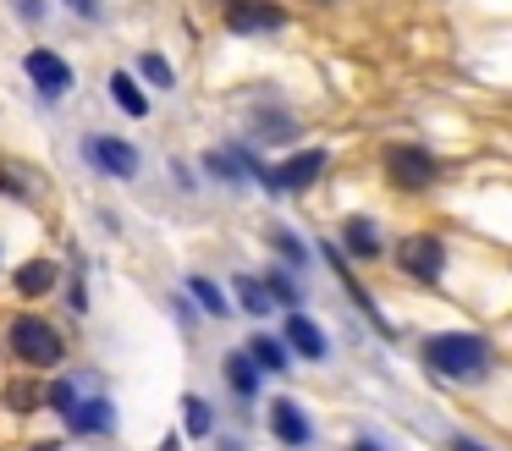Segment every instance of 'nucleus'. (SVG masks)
Segmentation results:
<instances>
[{
	"mask_svg": "<svg viewBox=\"0 0 512 451\" xmlns=\"http://www.w3.org/2000/svg\"><path fill=\"white\" fill-rule=\"evenodd\" d=\"M0 193H6V198H17V204H28V198H34V193H28V182H23V176H17V171H6V165H0Z\"/></svg>",
	"mask_w": 512,
	"mask_h": 451,
	"instance_id": "obj_26",
	"label": "nucleus"
},
{
	"mask_svg": "<svg viewBox=\"0 0 512 451\" xmlns=\"http://www.w3.org/2000/svg\"><path fill=\"white\" fill-rule=\"evenodd\" d=\"M83 160H89V171L111 176V182H138L144 176V149L133 138H116V132H89Z\"/></svg>",
	"mask_w": 512,
	"mask_h": 451,
	"instance_id": "obj_5",
	"label": "nucleus"
},
{
	"mask_svg": "<svg viewBox=\"0 0 512 451\" xmlns=\"http://www.w3.org/2000/svg\"><path fill=\"white\" fill-rule=\"evenodd\" d=\"M67 11H78L83 22H100V17H105V6H100V0H67Z\"/></svg>",
	"mask_w": 512,
	"mask_h": 451,
	"instance_id": "obj_27",
	"label": "nucleus"
},
{
	"mask_svg": "<svg viewBox=\"0 0 512 451\" xmlns=\"http://www.w3.org/2000/svg\"><path fill=\"white\" fill-rule=\"evenodd\" d=\"M380 171H386V182L397 187V193H430V187L441 182V160H435V149H424V143H391Z\"/></svg>",
	"mask_w": 512,
	"mask_h": 451,
	"instance_id": "obj_4",
	"label": "nucleus"
},
{
	"mask_svg": "<svg viewBox=\"0 0 512 451\" xmlns=\"http://www.w3.org/2000/svg\"><path fill=\"white\" fill-rule=\"evenodd\" d=\"M232 292H237V303L248 308V314H270V297H265V286H259V275H232Z\"/></svg>",
	"mask_w": 512,
	"mask_h": 451,
	"instance_id": "obj_23",
	"label": "nucleus"
},
{
	"mask_svg": "<svg viewBox=\"0 0 512 451\" xmlns=\"http://www.w3.org/2000/svg\"><path fill=\"white\" fill-rule=\"evenodd\" d=\"M287 6L281 0H226V11H221V28L226 33H281L287 28Z\"/></svg>",
	"mask_w": 512,
	"mask_h": 451,
	"instance_id": "obj_9",
	"label": "nucleus"
},
{
	"mask_svg": "<svg viewBox=\"0 0 512 451\" xmlns=\"http://www.w3.org/2000/svg\"><path fill=\"white\" fill-rule=\"evenodd\" d=\"M391 259H397V270L408 275V281L435 286L446 275V242L435 237V231H408V237H397Z\"/></svg>",
	"mask_w": 512,
	"mask_h": 451,
	"instance_id": "obj_6",
	"label": "nucleus"
},
{
	"mask_svg": "<svg viewBox=\"0 0 512 451\" xmlns=\"http://www.w3.org/2000/svg\"><path fill=\"white\" fill-rule=\"evenodd\" d=\"M138 83H144V94H149V88L171 94V88H177V66H171L160 50H144V55H138Z\"/></svg>",
	"mask_w": 512,
	"mask_h": 451,
	"instance_id": "obj_20",
	"label": "nucleus"
},
{
	"mask_svg": "<svg viewBox=\"0 0 512 451\" xmlns=\"http://www.w3.org/2000/svg\"><path fill=\"white\" fill-rule=\"evenodd\" d=\"M6 347H12V358L23 363V369H61V358H67V336H61L45 314H28V308L12 314Z\"/></svg>",
	"mask_w": 512,
	"mask_h": 451,
	"instance_id": "obj_2",
	"label": "nucleus"
},
{
	"mask_svg": "<svg viewBox=\"0 0 512 451\" xmlns=\"http://www.w3.org/2000/svg\"><path fill=\"white\" fill-rule=\"evenodd\" d=\"M39 451H50V446H39Z\"/></svg>",
	"mask_w": 512,
	"mask_h": 451,
	"instance_id": "obj_32",
	"label": "nucleus"
},
{
	"mask_svg": "<svg viewBox=\"0 0 512 451\" xmlns=\"http://www.w3.org/2000/svg\"><path fill=\"white\" fill-rule=\"evenodd\" d=\"M188 292H193V303H199L210 319H226V314H232V297H226L221 286L210 281V275H188Z\"/></svg>",
	"mask_w": 512,
	"mask_h": 451,
	"instance_id": "obj_21",
	"label": "nucleus"
},
{
	"mask_svg": "<svg viewBox=\"0 0 512 451\" xmlns=\"http://www.w3.org/2000/svg\"><path fill=\"white\" fill-rule=\"evenodd\" d=\"M270 435H276L287 451H309L314 446V424H309V413H303V402L276 396V402H270Z\"/></svg>",
	"mask_w": 512,
	"mask_h": 451,
	"instance_id": "obj_12",
	"label": "nucleus"
},
{
	"mask_svg": "<svg viewBox=\"0 0 512 451\" xmlns=\"http://www.w3.org/2000/svg\"><path fill=\"white\" fill-rule=\"evenodd\" d=\"M281 347H287L292 358H309V363L331 358V336H325L320 319H309L303 308H292V314L281 319Z\"/></svg>",
	"mask_w": 512,
	"mask_h": 451,
	"instance_id": "obj_11",
	"label": "nucleus"
},
{
	"mask_svg": "<svg viewBox=\"0 0 512 451\" xmlns=\"http://www.w3.org/2000/svg\"><path fill=\"white\" fill-rule=\"evenodd\" d=\"M23 72H28V83L39 88V99H45V105H56V99L72 94V83H78L72 61H67L61 50H50V44H34V50H23Z\"/></svg>",
	"mask_w": 512,
	"mask_h": 451,
	"instance_id": "obj_7",
	"label": "nucleus"
},
{
	"mask_svg": "<svg viewBox=\"0 0 512 451\" xmlns=\"http://www.w3.org/2000/svg\"><path fill=\"white\" fill-rule=\"evenodd\" d=\"M347 451H391V446H386V440H353Z\"/></svg>",
	"mask_w": 512,
	"mask_h": 451,
	"instance_id": "obj_29",
	"label": "nucleus"
},
{
	"mask_svg": "<svg viewBox=\"0 0 512 451\" xmlns=\"http://www.w3.org/2000/svg\"><path fill=\"white\" fill-rule=\"evenodd\" d=\"M243 352H248V363H254L259 374H292V352L281 347L276 336H265V330H254Z\"/></svg>",
	"mask_w": 512,
	"mask_h": 451,
	"instance_id": "obj_17",
	"label": "nucleus"
},
{
	"mask_svg": "<svg viewBox=\"0 0 512 451\" xmlns=\"http://www.w3.org/2000/svg\"><path fill=\"white\" fill-rule=\"evenodd\" d=\"M182 435H188V440H210L215 435V407L204 402L199 391L182 396Z\"/></svg>",
	"mask_w": 512,
	"mask_h": 451,
	"instance_id": "obj_18",
	"label": "nucleus"
},
{
	"mask_svg": "<svg viewBox=\"0 0 512 451\" xmlns=\"http://www.w3.org/2000/svg\"><path fill=\"white\" fill-rule=\"evenodd\" d=\"M155 451H182V440H177V435H171V440H160V446H155Z\"/></svg>",
	"mask_w": 512,
	"mask_h": 451,
	"instance_id": "obj_30",
	"label": "nucleus"
},
{
	"mask_svg": "<svg viewBox=\"0 0 512 451\" xmlns=\"http://www.w3.org/2000/svg\"><path fill=\"white\" fill-rule=\"evenodd\" d=\"M39 402H45V391H39V385H28V380H17L12 391H6V407H17V413H34Z\"/></svg>",
	"mask_w": 512,
	"mask_h": 451,
	"instance_id": "obj_24",
	"label": "nucleus"
},
{
	"mask_svg": "<svg viewBox=\"0 0 512 451\" xmlns=\"http://www.w3.org/2000/svg\"><path fill=\"white\" fill-rule=\"evenodd\" d=\"M386 226H380L375 215H347L342 226H336V253H347V259L358 264H380L386 259Z\"/></svg>",
	"mask_w": 512,
	"mask_h": 451,
	"instance_id": "obj_10",
	"label": "nucleus"
},
{
	"mask_svg": "<svg viewBox=\"0 0 512 451\" xmlns=\"http://www.w3.org/2000/svg\"><path fill=\"white\" fill-rule=\"evenodd\" d=\"M105 94L116 99V110H122V116H133V121L149 116V94H144V83H138L133 72H111V77H105Z\"/></svg>",
	"mask_w": 512,
	"mask_h": 451,
	"instance_id": "obj_16",
	"label": "nucleus"
},
{
	"mask_svg": "<svg viewBox=\"0 0 512 451\" xmlns=\"http://www.w3.org/2000/svg\"><path fill=\"white\" fill-rule=\"evenodd\" d=\"M265 242H270V248H276L287 264H292V270H303V264H309V242H303L292 226H270V237H265Z\"/></svg>",
	"mask_w": 512,
	"mask_h": 451,
	"instance_id": "obj_22",
	"label": "nucleus"
},
{
	"mask_svg": "<svg viewBox=\"0 0 512 451\" xmlns=\"http://www.w3.org/2000/svg\"><path fill=\"white\" fill-rule=\"evenodd\" d=\"M452 451H496V446H485V440H474V435H452Z\"/></svg>",
	"mask_w": 512,
	"mask_h": 451,
	"instance_id": "obj_28",
	"label": "nucleus"
},
{
	"mask_svg": "<svg viewBox=\"0 0 512 451\" xmlns=\"http://www.w3.org/2000/svg\"><path fill=\"white\" fill-rule=\"evenodd\" d=\"M314 6H325V0H314Z\"/></svg>",
	"mask_w": 512,
	"mask_h": 451,
	"instance_id": "obj_31",
	"label": "nucleus"
},
{
	"mask_svg": "<svg viewBox=\"0 0 512 451\" xmlns=\"http://www.w3.org/2000/svg\"><path fill=\"white\" fill-rule=\"evenodd\" d=\"M17 22H28V28H39V22H50V0H12Z\"/></svg>",
	"mask_w": 512,
	"mask_h": 451,
	"instance_id": "obj_25",
	"label": "nucleus"
},
{
	"mask_svg": "<svg viewBox=\"0 0 512 451\" xmlns=\"http://www.w3.org/2000/svg\"><path fill=\"white\" fill-rule=\"evenodd\" d=\"M292 138H298V116L292 110H270V105L248 110V149H281Z\"/></svg>",
	"mask_w": 512,
	"mask_h": 451,
	"instance_id": "obj_13",
	"label": "nucleus"
},
{
	"mask_svg": "<svg viewBox=\"0 0 512 451\" xmlns=\"http://www.w3.org/2000/svg\"><path fill=\"white\" fill-rule=\"evenodd\" d=\"M259 286H265V297H270V303H281L287 314H292V308H303V286L292 281V270H287V264L265 270V275H259Z\"/></svg>",
	"mask_w": 512,
	"mask_h": 451,
	"instance_id": "obj_19",
	"label": "nucleus"
},
{
	"mask_svg": "<svg viewBox=\"0 0 512 451\" xmlns=\"http://www.w3.org/2000/svg\"><path fill=\"white\" fill-rule=\"evenodd\" d=\"M61 424H67V435H78V440H105V435L122 429V413H116L111 396H83L78 391V402L61 413Z\"/></svg>",
	"mask_w": 512,
	"mask_h": 451,
	"instance_id": "obj_8",
	"label": "nucleus"
},
{
	"mask_svg": "<svg viewBox=\"0 0 512 451\" xmlns=\"http://www.w3.org/2000/svg\"><path fill=\"white\" fill-rule=\"evenodd\" d=\"M221 374H226V391H232L243 407L259 396V380H265V374H259L254 363H248V352H243V347H232V352L221 358Z\"/></svg>",
	"mask_w": 512,
	"mask_h": 451,
	"instance_id": "obj_15",
	"label": "nucleus"
},
{
	"mask_svg": "<svg viewBox=\"0 0 512 451\" xmlns=\"http://www.w3.org/2000/svg\"><path fill=\"white\" fill-rule=\"evenodd\" d=\"M56 281H61V264L56 259H23L12 270V286H17V297H23V303L50 297V292H56Z\"/></svg>",
	"mask_w": 512,
	"mask_h": 451,
	"instance_id": "obj_14",
	"label": "nucleus"
},
{
	"mask_svg": "<svg viewBox=\"0 0 512 451\" xmlns=\"http://www.w3.org/2000/svg\"><path fill=\"white\" fill-rule=\"evenodd\" d=\"M419 363L435 380L479 391L496 374V347H490L485 330H430V336H419Z\"/></svg>",
	"mask_w": 512,
	"mask_h": 451,
	"instance_id": "obj_1",
	"label": "nucleus"
},
{
	"mask_svg": "<svg viewBox=\"0 0 512 451\" xmlns=\"http://www.w3.org/2000/svg\"><path fill=\"white\" fill-rule=\"evenodd\" d=\"M325 171H331V149L309 143V149H287L276 165H265L259 187H265L270 198H298V193H309V187L320 182Z\"/></svg>",
	"mask_w": 512,
	"mask_h": 451,
	"instance_id": "obj_3",
	"label": "nucleus"
}]
</instances>
